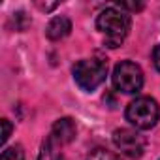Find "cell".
Wrapping results in <instances>:
<instances>
[{
    "instance_id": "9",
    "label": "cell",
    "mask_w": 160,
    "mask_h": 160,
    "mask_svg": "<svg viewBox=\"0 0 160 160\" xmlns=\"http://www.w3.org/2000/svg\"><path fill=\"white\" fill-rule=\"evenodd\" d=\"M0 160H25V152L21 145H12L2 151V158Z\"/></svg>"
},
{
    "instance_id": "14",
    "label": "cell",
    "mask_w": 160,
    "mask_h": 160,
    "mask_svg": "<svg viewBox=\"0 0 160 160\" xmlns=\"http://www.w3.org/2000/svg\"><path fill=\"white\" fill-rule=\"evenodd\" d=\"M152 64H154L156 72H160V43L154 45V49H152Z\"/></svg>"
},
{
    "instance_id": "3",
    "label": "cell",
    "mask_w": 160,
    "mask_h": 160,
    "mask_svg": "<svg viewBox=\"0 0 160 160\" xmlns=\"http://www.w3.org/2000/svg\"><path fill=\"white\" fill-rule=\"evenodd\" d=\"M160 108L154 98L151 96H139L132 100L126 108V121L136 126L138 130H149L158 122Z\"/></svg>"
},
{
    "instance_id": "12",
    "label": "cell",
    "mask_w": 160,
    "mask_h": 160,
    "mask_svg": "<svg viewBox=\"0 0 160 160\" xmlns=\"http://www.w3.org/2000/svg\"><path fill=\"white\" fill-rule=\"evenodd\" d=\"M115 8H119V10H122V12H139L141 8H143V4L141 2H117L115 4Z\"/></svg>"
},
{
    "instance_id": "15",
    "label": "cell",
    "mask_w": 160,
    "mask_h": 160,
    "mask_svg": "<svg viewBox=\"0 0 160 160\" xmlns=\"http://www.w3.org/2000/svg\"><path fill=\"white\" fill-rule=\"evenodd\" d=\"M42 10H45V12H51L53 8H57V4H38Z\"/></svg>"
},
{
    "instance_id": "4",
    "label": "cell",
    "mask_w": 160,
    "mask_h": 160,
    "mask_svg": "<svg viewBox=\"0 0 160 160\" xmlns=\"http://www.w3.org/2000/svg\"><path fill=\"white\" fill-rule=\"evenodd\" d=\"M113 87L124 94H136L143 87V72L132 60H122L113 70Z\"/></svg>"
},
{
    "instance_id": "6",
    "label": "cell",
    "mask_w": 160,
    "mask_h": 160,
    "mask_svg": "<svg viewBox=\"0 0 160 160\" xmlns=\"http://www.w3.org/2000/svg\"><path fill=\"white\" fill-rule=\"evenodd\" d=\"M75 134H77V128H75V122L73 119L70 117H62L58 121H55L53 128H51V136L60 143V145H68L75 139Z\"/></svg>"
},
{
    "instance_id": "11",
    "label": "cell",
    "mask_w": 160,
    "mask_h": 160,
    "mask_svg": "<svg viewBox=\"0 0 160 160\" xmlns=\"http://www.w3.org/2000/svg\"><path fill=\"white\" fill-rule=\"evenodd\" d=\"M12 23L15 25V30H19V32H21V30H25V28L30 25V19H28L23 12H17V13H13V15H12Z\"/></svg>"
},
{
    "instance_id": "10",
    "label": "cell",
    "mask_w": 160,
    "mask_h": 160,
    "mask_svg": "<svg viewBox=\"0 0 160 160\" xmlns=\"http://www.w3.org/2000/svg\"><path fill=\"white\" fill-rule=\"evenodd\" d=\"M87 160H121L117 154H113L111 151H106V149H94L89 156H87Z\"/></svg>"
},
{
    "instance_id": "1",
    "label": "cell",
    "mask_w": 160,
    "mask_h": 160,
    "mask_svg": "<svg viewBox=\"0 0 160 160\" xmlns=\"http://www.w3.org/2000/svg\"><path fill=\"white\" fill-rule=\"evenodd\" d=\"M130 25H132L130 15L119 8H106L96 17V28L104 34V42L111 49L119 47L126 40Z\"/></svg>"
},
{
    "instance_id": "7",
    "label": "cell",
    "mask_w": 160,
    "mask_h": 160,
    "mask_svg": "<svg viewBox=\"0 0 160 160\" xmlns=\"http://www.w3.org/2000/svg\"><path fill=\"white\" fill-rule=\"evenodd\" d=\"M70 30H72V21L68 17H64V15H57V17H53L49 21V25L45 28V34H47L49 40L57 42V40L66 38L70 34Z\"/></svg>"
},
{
    "instance_id": "2",
    "label": "cell",
    "mask_w": 160,
    "mask_h": 160,
    "mask_svg": "<svg viewBox=\"0 0 160 160\" xmlns=\"http://www.w3.org/2000/svg\"><path fill=\"white\" fill-rule=\"evenodd\" d=\"M75 83L87 92H92L106 81L108 75V62L104 58H83L77 60L72 68Z\"/></svg>"
},
{
    "instance_id": "5",
    "label": "cell",
    "mask_w": 160,
    "mask_h": 160,
    "mask_svg": "<svg viewBox=\"0 0 160 160\" xmlns=\"http://www.w3.org/2000/svg\"><path fill=\"white\" fill-rule=\"evenodd\" d=\"M113 143L128 158H141L147 147V139L134 128H117L113 132Z\"/></svg>"
},
{
    "instance_id": "8",
    "label": "cell",
    "mask_w": 160,
    "mask_h": 160,
    "mask_svg": "<svg viewBox=\"0 0 160 160\" xmlns=\"http://www.w3.org/2000/svg\"><path fill=\"white\" fill-rule=\"evenodd\" d=\"M60 143L49 134L45 139H43V143H42V147H40V154H38V160H64L62 158V151H60Z\"/></svg>"
},
{
    "instance_id": "13",
    "label": "cell",
    "mask_w": 160,
    "mask_h": 160,
    "mask_svg": "<svg viewBox=\"0 0 160 160\" xmlns=\"http://www.w3.org/2000/svg\"><path fill=\"white\" fill-rule=\"evenodd\" d=\"M2 128H4V132H2V139H0V143H6L8 141V138H10V134H12V122L8 121V119H2Z\"/></svg>"
}]
</instances>
